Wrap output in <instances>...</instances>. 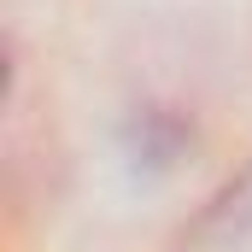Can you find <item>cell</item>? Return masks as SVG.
I'll return each mask as SVG.
<instances>
[{
	"mask_svg": "<svg viewBox=\"0 0 252 252\" xmlns=\"http://www.w3.org/2000/svg\"><path fill=\"white\" fill-rule=\"evenodd\" d=\"M176 252H252V170H241L188 229Z\"/></svg>",
	"mask_w": 252,
	"mask_h": 252,
	"instance_id": "obj_1",
	"label": "cell"
}]
</instances>
